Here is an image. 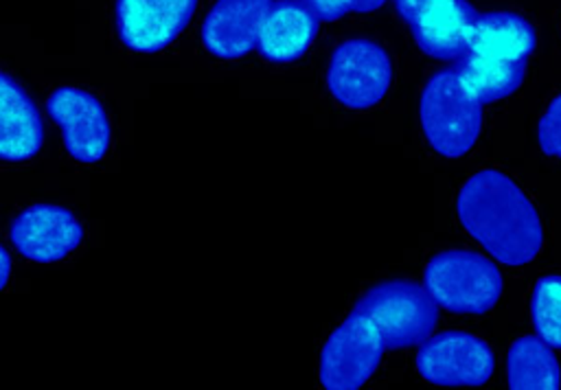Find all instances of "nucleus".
Returning a JSON list of instances; mask_svg holds the SVG:
<instances>
[{
	"instance_id": "obj_1",
	"label": "nucleus",
	"mask_w": 561,
	"mask_h": 390,
	"mask_svg": "<svg viewBox=\"0 0 561 390\" xmlns=\"http://www.w3.org/2000/svg\"><path fill=\"white\" fill-rule=\"evenodd\" d=\"M462 228L506 265L533 261L543 243V228L535 204L502 171L473 173L456 197Z\"/></svg>"
},
{
	"instance_id": "obj_2",
	"label": "nucleus",
	"mask_w": 561,
	"mask_h": 390,
	"mask_svg": "<svg viewBox=\"0 0 561 390\" xmlns=\"http://www.w3.org/2000/svg\"><path fill=\"white\" fill-rule=\"evenodd\" d=\"M535 44V28L522 15L508 11L482 13L476 18L456 74L478 103H493L522 85L526 59Z\"/></svg>"
},
{
	"instance_id": "obj_3",
	"label": "nucleus",
	"mask_w": 561,
	"mask_h": 390,
	"mask_svg": "<svg viewBox=\"0 0 561 390\" xmlns=\"http://www.w3.org/2000/svg\"><path fill=\"white\" fill-rule=\"evenodd\" d=\"M419 116L427 145L438 156L458 158L480 136L482 103L465 90L456 68H445L427 79L421 92Z\"/></svg>"
},
{
	"instance_id": "obj_4",
	"label": "nucleus",
	"mask_w": 561,
	"mask_h": 390,
	"mask_svg": "<svg viewBox=\"0 0 561 390\" xmlns=\"http://www.w3.org/2000/svg\"><path fill=\"white\" fill-rule=\"evenodd\" d=\"M423 283L434 302L454 313H486L502 296V274L493 261L469 250L432 256Z\"/></svg>"
},
{
	"instance_id": "obj_5",
	"label": "nucleus",
	"mask_w": 561,
	"mask_h": 390,
	"mask_svg": "<svg viewBox=\"0 0 561 390\" xmlns=\"http://www.w3.org/2000/svg\"><path fill=\"white\" fill-rule=\"evenodd\" d=\"M383 335L386 348L416 346L430 337L438 320V305L425 285L386 280L370 287L355 305Z\"/></svg>"
},
{
	"instance_id": "obj_6",
	"label": "nucleus",
	"mask_w": 561,
	"mask_h": 390,
	"mask_svg": "<svg viewBox=\"0 0 561 390\" xmlns=\"http://www.w3.org/2000/svg\"><path fill=\"white\" fill-rule=\"evenodd\" d=\"M386 351L377 324L353 309L329 335L320 353V383L327 390H357L377 370Z\"/></svg>"
},
{
	"instance_id": "obj_7",
	"label": "nucleus",
	"mask_w": 561,
	"mask_h": 390,
	"mask_svg": "<svg viewBox=\"0 0 561 390\" xmlns=\"http://www.w3.org/2000/svg\"><path fill=\"white\" fill-rule=\"evenodd\" d=\"M46 112L61 134L64 151L79 164L101 162L112 147V123L103 103L77 85H59L46 96Z\"/></svg>"
},
{
	"instance_id": "obj_8",
	"label": "nucleus",
	"mask_w": 561,
	"mask_h": 390,
	"mask_svg": "<svg viewBox=\"0 0 561 390\" xmlns=\"http://www.w3.org/2000/svg\"><path fill=\"white\" fill-rule=\"evenodd\" d=\"M392 81L388 53L370 39L342 42L329 61L327 85L337 103L353 110L377 105Z\"/></svg>"
},
{
	"instance_id": "obj_9",
	"label": "nucleus",
	"mask_w": 561,
	"mask_h": 390,
	"mask_svg": "<svg viewBox=\"0 0 561 390\" xmlns=\"http://www.w3.org/2000/svg\"><path fill=\"white\" fill-rule=\"evenodd\" d=\"M9 241L26 261L57 263L81 245L83 226L66 206L31 204L11 219Z\"/></svg>"
},
{
	"instance_id": "obj_10",
	"label": "nucleus",
	"mask_w": 561,
	"mask_h": 390,
	"mask_svg": "<svg viewBox=\"0 0 561 390\" xmlns=\"http://www.w3.org/2000/svg\"><path fill=\"white\" fill-rule=\"evenodd\" d=\"M416 370L436 386H482L493 372V351L471 333L445 331L419 344Z\"/></svg>"
},
{
	"instance_id": "obj_11",
	"label": "nucleus",
	"mask_w": 561,
	"mask_h": 390,
	"mask_svg": "<svg viewBox=\"0 0 561 390\" xmlns=\"http://www.w3.org/2000/svg\"><path fill=\"white\" fill-rule=\"evenodd\" d=\"M195 7L197 0H116V35L129 53L153 55L180 37Z\"/></svg>"
},
{
	"instance_id": "obj_12",
	"label": "nucleus",
	"mask_w": 561,
	"mask_h": 390,
	"mask_svg": "<svg viewBox=\"0 0 561 390\" xmlns=\"http://www.w3.org/2000/svg\"><path fill=\"white\" fill-rule=\"evenodd\" d=\"M42 145L44 123L35 101L20 81L0 70V162H28Z\"/></svg>"
},
{
	"instance_id": "obj_13",
	"label": "nucleus",
	"mask_w": 561,
	"mask_h": 390,
	"mask_svg": "<svg viewBox=\"0 0 561 390\" xmlns=\"http://www.w3.org/2000/svg\"><path fill=\"white\" fill-rule=\"evenodd\" d=\"M272 0H217L202 22V44L219 59H239L256 46L261 20Z\"/></svg>"
},
{
	"instance_id": "obj_14",
	"label": "nucleus",
	"mask_w": 561,
	"mask_h": 390,
	"mask_svg": "<svg viewBox=\"0 0 561 390\" xmlns=\"http://www.w3.org/2000/svg\"><path fill=\"white\" fill-rule=\"evenodd\" d=\"M478 13L465 0H436L412 22L419 48L434 59H460L467 53Z\"/></svg>"
},
{
	"instance_id": "obj_15",
	"label": "nucleus",
	"mask_w": 561,
	"mask_h": 390,
	"mask_svg": "<svg viewBox=\"0 0 561 390\" xmlns=\"http://www.w3.org/2000/svg\"><path fill=\"white\" fill-rule=\"evenodd\" d=\"M318 18L300 0H272L256 35V48L267 61H294L311 46Z\"/></svg>"
},
{
	"instance_id": "obj_16",
	"label": "nucleus",
	"mask_w": 561,
	"mask_h": 390,
	"mask_svg": "<svg viewBox=\"0 0 561 390\" xmlns=\"http://www.w3.org/2000/svg\"><path fill=\"white\" fill-rule=\"evenodd\" d=\"M506 379L513 390L561 388V370L552 346L537 335H524L513 342L506 355Z\"/></svg>"
},
{
	"instance_id": "obj_17",
	"label": "nucleus",
	"mask_w": 561,
	"mask_h": 390,
	"mask_svg": "<svg viewBox=\"0 0 561 390\" xmlns=\"http://www.w3.org/2000/svg\"><path fill=\"white\" fill-rule=\"evenodd\" d=\"M530 320L548 346L561 348V276H541L530 296Z\"/></svg>"
},
{
	"instance_id": "obj_18",
	"label": "nucleus",
	"mask_w": 561,
	"mask_h": 390,
	"mask_svg": "<svg viewBox=\"0 0 561 390\" xmlns=\"http://www.w3.org/2000/svg\"><path fill=\"white\" fill-rule=\"evenodd\" d=\"M537 138H539L541 149L548 156L561 158V94L554 96L550 101V105L546 107V112L539 121Z\"/></svg>"
},
{
	"instance_id": "obj_19",
	"label": "nucleus",
	"mask_w": 561,
	"mask_h": 390,
	"mask_svg": "<svg viewBox=\"0 0 561 390\" xmlns=\"http://www.w3.org/2000/svg\"><path fill=\"white\" fill-rule=\"evenodd\" d=\"M318 20L333 22L351 11V0H300Z\"/></svg>"
},
{
	"instance_id": "obj_20",
	"label": "nucleus",
	"mask_w": 561,
	"mask_h": 390,
	"mask_svg": "<svg viewBox=\"0 0 561 390\" xmlns=\"http://www.w3.org/2000/svg\"><path fill=\"white\" fill-rule=\"evenodd\" d=\"M432 2H436V0H394V7H397V11H399V15H401L408 24H412V22L416 20V15H419L423 9H427Z\"/></svg>"
},
{
	"instance_id": "obj_21",
	"label": "nucleus",
	"mask_w": 561,
	"mask_h": 390,
	"mask_svg": "<svg viewBox=\"0 0 561 390\" xmlns=\"http://www.w3.org/2000/svg\"><path fill=\"white\" fill-rule=\"evenodd\" d=\"M9 278H11V256L4 250V245H0V291L7 287Z\"/></svg>"
},
{
	"instance_id": "obj_22",
	"label": "nucleus",
	"mask_w": 561,
	"mask_h": 390,
	"mask_svg": "<svg viewBox=\"0 0 561 390\" xmlns=\"http://www.w3.org/2000/svg\"><path fill=\"white\" fill-rule=\"evenodd\" d=\"M386 0H351V11L364 13V11H375L383 4Z\"/></svg>"
}]
</instances>
